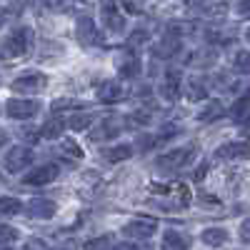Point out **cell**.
Here are the masks:
<instances>
[{
  "label": "cell",
  "mask_w": 250,
  "mask_h": 250,
  "mask_svg": "<svg viewBox=\"0 0 250 250\" xmlns=\"http://www.w3.org/2000/svg\"><path fill=\"white\" fill-rule=\"evenodd\" d=\"M195 145H183V148H175V150H168V153H163V155H158V168L160 170H168V173H175V170H180V168H185L188 163L193 160V155H195Z\"/></svg>",
  "instance_id": "obj_1"
},
{
  "label": "cell",
  "mask_w": 250,
  "mask_h": 250,
  "mask_svg": "<svg viewBox=\"0 0 250 250\" xmlns=\"http://www.w3.org/2000/svg\"><path fill=\"white\" fill-rule=\"evenodd\" d=\"M125 130V118L120 115H105L103 120H98L93 128H90V140L93 143H103L113 135H120Z\"/></svg>",
  "instance_id": "obj_2"
},
{
  "label": "cell",
  "mask_w": 250,
  "mask_h": 250,
  "mask_svg": "<svg viewBox=\"0 0 250 250\" xmlns=\"http://www.w3.org/2000/svg\"><path fill=\"white\" fill-rule=\"evenodd\" d=\"M155 230H158V220L148 218V215H138L130 223L123 225V235L133 238V240H148V238L155 235Z\"/></svg>",
  "instance_id": "obj_3"
},
{
  "label": "cell",
  "mask_w": 250,
  "mask_h": 250,
  "mask_svg": "<svg viewBox=\"0 0 250 250\" xmlns=\"http://www.w3.org/2000/svg\"><path fill=\"white\" fill-rule=\"evenodd\" d=\"M48 85V78L43 75V73H38V70H28V73H23V75H18L15 80H13V90L15 93H20V95H33V93H40Z\"/></svg>",
  "instance_id": "obj_4"
},
{
  "label": "cell",
  "mask_w": 250,
  "mask_h": 250,
  "mask_svg": "<svg viewBox=\"0 0 250 250\" xmlns=\"http://www.w3.org/2000/svg\"><path fill=\"white\" fill-rule=\"evenodd\" d=\"M113 65H115L118 75H123V78H135V75H140V68H143L138 50H120V53H115Z\"/></svg>",
  "instance_id": "obj_5"
},
{
  "label": "cell",
  "mask_w": 250,
  "mask_h": 250,
  "mask_svg": "<svg viewBox=\"0 0 250 250\" xmlns=\"http://www.w3.org/2000/svg\"><path fill=\"white\" fill-rule=\"evenodd\" d=\"M30 163H33V150L25 148V145H15V148H10L8 155L3 158V168L8 173H20V170H25Z\"/></svg>",
  "instance_id": "obj_6"
},
{
  "label": "cell",
  "mask_w": 250,
  "mask_h": 250,
  "mask_svg": "<svg viewBox=\"0 0 250 250\" xmlns=\"http://www.w3.org/2000/svg\"><path fill=\"white\" fill-rule=\"evenodd\" d=\"M100 18H103V23H105V28L110 33H123L125 30V15L120 13L115 0H100Z\"/></svg>",
  "instance_id": "obj_7"
},
{
  "label": "cell",
  "mask_w": 250,
  "mask_h": 250,
  "mask_svg": "<svg viewBox=\"0 0 250 250\" xmlns=\"http://www.w3.org/2000/svg\"><path fill=\"white\" fill-rule=\"evenodd\" d=\"M33 48V30L30 28H18L5 43V50L10 58H23Z\"/></svg>",
  "instance_id": "obj_8"
},
{
  "label": "cell",
  "mask_w": 250,
  "mask_h": 250,
  "mask_svg": "<svg viewBox=\"0 0 250 250\" xmlns=\"http://www.w3.org/2000/svg\"><path fill=\"white\" fill-rule=\"evenodd\" d=\"M75 35L83 45H100L103 38H100V30L95 28V20L90 15H78L75 20Z\"/></svg>",
  "instance_id": "obj_9"
},
{
  "label": "cell",
  "mask_w": 250,
  "mask_h": 250,
  "mask_svg": "<svg viewBox=\"0 0 250 250\" xmlns=\"http://www.w3.org/2000/svg\"><path fill=\"white\" fill-rule=\"evenodd\" d=\"M40 110V103L38 100H25V98H10L5 103V113L13 120H28Z\"/></svg>",
  "instance_id": "obj_10"
},
{
  "label": "cell",
  "mask_w": 250,
  "mask_h": 250,
  "mask_svg": "<svg viewBox=\"0 0 250 250\" xmlns=\"http://www.w3.org/2000/svg\"><path fill=\"white\" fill-rule=\"evenodd\" d=\"M58 165L55 163H45V165H38V168H33L23 180H25V185H48V183H53L55 178H58Z\"/></svg>",
  "instance_id": "obj_11"
},
{
  "label": "cell",
  "mask_w": 250,
  "mask_h": 250,
  "mask_svg": "<svg viewBox=\"0 0 250 250\" xmlns=\"http://www.w3.org/2000/svg\"><path fill=\"white\" fill-rule=\"evenodd\" d=\"M125 95H128V88L123 85V80H105L98 88V100L103 103H120L125 100Z\"/></svg>",
  "instance_id": "obj_12"
},
{
  "label": "cell",
  "mask_w": 250,
  "mask_h": 250,
  "mask_svg": "<svg viewBox=\"0 0 250 250\" xmlns=\"http://www.w3.org/2000/svg\"><path fill=\"white\" fill-rule=\"evenodd\" d=\"M25 210H28V215L30 218H38V220H48V218H53L55 215V203L50 200V198H33L28 205H25Z\"/></svg>",
  "instance_id": "obj_13"
},
{
  "label": "cell",
  "mask_w": 250,
  "mask_h": 250,
  "mask_svg": "<svg viewBox=\"0 0 250 250\" xmlns=\"http://www.w3.org/2000/svg\"><path fill=\"white\" fill-rule=\"evenodd\" d=\"M218 158L225 160H248L250 158V143H225L215 153Z\"/></svg>",
  "instance_id": "obj_14"
},
{
  "label": "cell",
  "mask_w": 250,
  "mask_h": 250,
  "mask_svg": "<svg viewBox=\"0 0 250 250\" xmlns=\"http://www.w3.org/2000/svg\"><path fill=\"white\" fill-rule=\"evenodd\" d=\"M200 240L205 245H210V248H220L228 243V230L225 228H205V230L200 233Z\"/></svg>",
  "instance_id": "obj_15"
},
{
  "label": "cell",
  "mask_w": 250,
  "mask_h": 250,
  "mask_svg": "<svg viewBox=\"0 0 250 250\" xmlns=\"http://www.w3.org/2000/svg\"><path fill=\"white\" fill-rule=\"evenodd\" d=\"M188 245V238L180 233V230H165V235H163V248L165 250H185Z\"/></svg>",
  "instance_id": "obj_16"
},
{
  "label": "cell",
  "mask_w": 250,
  "mask_h": 250,
  "mask_svg": "<svg viewBox=\"0 0 250 250\" xmlns=\"http://www.w3.org/2000/svg\"><path fill=\"white\" fill-rule=\"evenodd\" d=\"M160 95L165 100H178L180 98V83H178V75L168 73V78L163 80V85H160Z\"/></svg>",
  "instance_id": "obj_17"
},
{
  "label": "cell",
  "mask_w": 250,
  "mask_h": 250,
  "mask_svg": "<svg viewBox=\"0 0 250 250\" xmlns=\"http://www.w3.org/2000/svg\"><path fill=\"white\" fill-rule=\"evenodd\" d=\"M62 130H65V120L62 118H50L43 128H40V135L48 138V140H58L62 135Z\"/></svg>",
  "instance_id": "obj_18"
},
{
  "label": "cell",
  "mask_w": 250,
  "mask_h": 250,
  "mask_svg": "<svg viewBox=\"0 0 250 250\" xmlns=\"http://www.w3.org/2000/svg\"><path fill=\"white\" fill-rule=\"evenodd\" d=\"M175 53H178V38H173V35L153 45V55L155 58H173Z\"/></svg>",
  "instance_id": "obj_19"
},
{
  "label": "cell",
  "mask_w": 250,
  "mask_h": 250,
  "mask_svg": "<svg viewBox=\"0 0 250 250\" xmlns=\"http://www.w3.org/2000/svg\"><path fill=\"white\" fill-rule=\"evenodd\" d=\"M103 155H105L108 163H123V160H128L133 155V148L130 145H115V148L103 150Z\"/></svg>",
  "instance_id": "obj_20"
},
{
  "label": "cell",
  "mask_w": 250,
  "mask_h": 250,
  "mask_svg": "<svg viewBox=\"0 0 250 250\" xmlns=\"http://www.w3.org/2000/svg\"><path fill=\"white\" fill-rule=\"evenodd\" d=\"M58 155H62L65 160H80L83 158V148L75 140H62L60 148H58Z\"/></svg>",
  "instance_id": "obj_21"
},
{
  "label": "cell",
  "mask_w": 250,
  "mask_h": 250,
  "mask_svg": "<svg viewBox=\"0 0 250 250\" xmlns=\"http://www.w3.org/2000/svg\"><path fill=\"white\" fill-rule=\"evenodd\" d=\"M218 60V53L215 50H198V53H193V58L188 60L190 65H195V68H205V65H213V62Z\"/></svg>",
  "instance_id": "obj_22"
},
{
  "label": "cell",
  "mask_w": 250,
  "mask_h": 250,
  "mask_svg": "<svg viewBox=\"0 0 250 250\" xmlns=\"http://www.w3.org/2000/svg\"><path fill=\"white\" fill-rule=\"evenodd\" d=\"M248 115H250V95H243V98L235 100V105L230 108V118L238 120V123H243Z\"/></svg>",
  "instance_id": "obj_23"
},
{
  "label": "cell",
  "mask_w": 250,
  "mask_h": 250,
  "mask_svg": "<svg viewBox=\"0 0 250 250\" xmlns=\"http://www.w3.org/2000/svg\"><path fill=\"white\" fill-rule=\"evenodd\" d=\"M23 210V203L13 195H3L0 198V215H18Z\"/></svg>",
  "instance_id": "obj_24"
},
{
  "label": "cell",
  "mask_w": 250,
  "mask_h": 250,
  "mask_svg": "<svg viewBox=\"0 0 250 250\" xmlns=\"http://www.w3.org/2000/svg\"><path fill=\"white\" fill-rule=\"evenodd\" d=\"M65 125H68L70 130H85V128H90V125H93V115L90 113H75V115L68 118Z\"/></svg>",
  "instance_id": "obj_25"
},
{
  "label": "cell",
  "mask_w": 250,
  "mask_h": 250,
  "mask_svg": "<svg viewBox=\"0 0 250 250\" xmlns=\"http://www.w3.org/2000/svg\"><path fill=\"white\" fill-rule=\"evenodd\" d=\"M220 115H223V103H210V105L198 115V120L200 123H210V120H218Z\"/></svg>",
  "instance_id": "obj_26"
},
{
  "label": "cell",
  "mask_w": 250,
  "mask_h": 250,
  "mask_svg": "<svg viewBox=\"0 0 250 250\" xmlns=\"http://www.w3.org/2000/svg\"><path fill=\"white\" fill-rule=\"evenodd\" d=\"M78 108H85V103L73 100V98H60V100L53 103V113H60V110H78Z\"/></svg>",
  "instance_id": "obj_27"
},
{
  "label": "cell",
  "mask_w": 250,
  "mask_h": 250,
  "mask_svg": "<svg viewBox=\"0 0 250 250\" xmlns=\"http://www.w3.org/2000/svg\"><path fill=\"white\" fill-rule=\"evenodd\" d=\"M233 68L238 73H250V53L248 50H238L233 55Z\"/></svg>",
  "instance_id": "obj_28"
},
{
  "label": "cell",
  "mask_w": 250,
  "mask_h": 250,
  "mask_svg": "<svg viewBox=\"0 0 250 250\" xmlns=\"http://www.w3.org/2000/svg\"><path fill=\"white\" fill-rule=\"evenodd\" d=\"M193 30H195V25H193V23H183V20H178V23H170V25H168V33H170L173 38L190 35Z\"/></svg>",
  "instance_id": "obj_29"
},
{
  "label": "cell",
  "mask_w": 250,
  "mask_h": 250,
  "mask_svg": "<svg viewBox=\"0 0 250 250\" xmlns=\"http://www.w3.org/2000/svg\"><path fill=\"white\" fill-rule=\"evenodd\" d=\"M185 95H188V98H190V100L195 103V100H203L208 93H205V88H203V83H195V80H190V83L185 85Z\"/></svg>",
  "instance_id": "obj_30"
},
{
  "label": "cell",
  "mask_w": 250,
  "mask_h": 250,
  "mask_svg": "<svg viewBox=\"0 0 250 250\" xmlns=\"http://www.w3.org/2000/svg\"><path fill=\"white\" fill-rule=\"evenodd\" d=\"M18 230L13 225H5V223H0V245H8V243H15L18 240Z\"/></svg>",
  "instance_id": "obj_31"
},
{
  "label": "cell",
  "mask_w": 250,
  "mask_h": 250,
  "mask_svg": "<svg viewBox=\"0 0 250 250\" xmlns=\"http://www.w3.org/2000/svg\"><path fill=\"white\" fill-rule=\"evenodd\" d=\"M113 245H115V240L110 235H100V238H93L85 243V248H113Z\"/></svg>",
  "instance_id": "obj_32"
},
{
  "label": "cell",
  "mask_w": 250,
  "mask_h": 250,
  "mask_svg": "<svg viewBox=\"0 0 250 250\" xmlns=\"http://www.w3.org/2000/svg\"><path fill=\"white\" fill-rule=\"evenodd\" d=\"M225 13H228V5H225V3H218V5H213V8H208L203 15L210 18V20H218V18H223Z\"/></svg>",
  "instance_id": "obj_33"
},
{
  "label": "cell",
  "mask_w": 250,
  "mask_h": 250,
  "mask_svg": "<svg viewBox=\"0 0 250 250\" xmlns=\"http://www.w3.org/2000/svg\"><path fill=\"white\" fill-rule=\"evenodd\" d=\"M148 40H150L148 38V30H143V28H138V30L130 33V45H135V48L143 45V43H148Z\"/></svg>",
  "instance_id": "obj_34"
},
{
  "label": "cell",
  "mask_w": 250,
  "mask_h": 250,
  "mask_svg": "<svg viewBox=\"0 0 250 250\" xmlns=\"http://www.w3.org/2000/svg\"><path fill=\"white\" fill-rule=\"evenodd\" d=\"M238 235H240V240H243L245 245H250V218H248V220H243V225H240Z\"/></svg>",
  "instance_id": "obj_35"
},
{
  "label": "cell",
  "mask_w": 250,
  "mask_h": 250,
  "mask_svg": "<svg viewBox=\"0 0 250 250\" xmlns=\"http://www.w3.org/2000/svg\"><path fill=\"white\" fill-rule=\"evenodd\" d=\"M238 13H240L243 18H248V15H250V0H243V3L238 5Z\"/></svg>",
  "instance_id": "obj_36"
},
{
  "label": "cell",
  "mask_w": 250,
  "mask_h": 250,
  "mask_svg": "<svg viewBox=\"0 0 250 250\" xmlns=\"http://www.w3.org/2000/svg\"><path fill=\"white\" fill-rule=\"evenodd\" d=\"M243 135H245V138H250V115L243 120Z\"/></svg>",
  "instance_id": "obj_37"
},
{
  "label": "cell",
  "mask_w": 250,
  "mask_h": 250,
  "mask_svg": "<svg viewBox=\"0 0 250 250\" xmlns=\"http://www.w3.org/2000/svg\"><path fill=\"white\" fill-rule=\"evenodd\" d=\"M185 3L190 5V8H200V5H205V3H208V0H185Z\"/></svg>",
  "instance_id": "obj_38"
},
{
  "label": "cell",
  "mask_w": 250,
  "mask_h": 250,
  "mask_svg": "<svg viewBox=\"0 0 250 250\" xmlns=\"http://www.w3.org/2000/svg\"><path fill=\"white\" fill-rule=\"evenodd\" d=\"M25 248H45V243L43 240H30V243H25Z\"/></svg>",
  "instance_id": "obj_39"
},
{
  "label": "cell",
  "mask_w": 250,
  "mask_h": 250,
  "mask_svg": "<svg viewBox=\"0 0 250 250\" xmlns=\"http://www.w3.org/2000/svg\"><path fill=\"white\" fill-rule=\"evenodd\" d=\"M5 143H8V135H5V130H0V148H3Z\"/></svg>",
  "instance_id": "obj_40"
},
{
  "label": "cell",
  "mask_w": 250,
  "mask_h": 250,
  "mask_svg": "<svg viewBox=\"0 0 250 250\" xmlns=\"http://www.w3.org/2000/svg\"><path fill=\"white\" fill-rule=\"evenodd\" d=\"M3 23H5V10L0 8V28H3Z\"/></svg>",
  "instance_id": "obj_41"
},
{
  "label": "cell",
  "mask_w": 250,
  "mask_h": 250,
  "mask_svg": "<svg viewBox=\"0 0 250 250\" xmlns=\"http://www.w3.org/2000/svg\"><path fill=\"white\" fill-rule=\"evenodd\" d=\"M245 38H248V43H250V28H248V33H245Z\"/></svg>",
  "instance_id": "obj_42"
},
{
  "label": "cell",
  "mask_w": 250,
  "mask_h": 250,
  "mask_svg": "<svg viewBox=\"0 0 250 250\" xmlns=\"http://www.w3.org/2000/svg\"><path fill=\"white\" fill-rule=\"evenodd\" d=\"M0 183H3V178H0Z\"/></svg>",
  "instance_id": "obj_43"
}]
</instances>
